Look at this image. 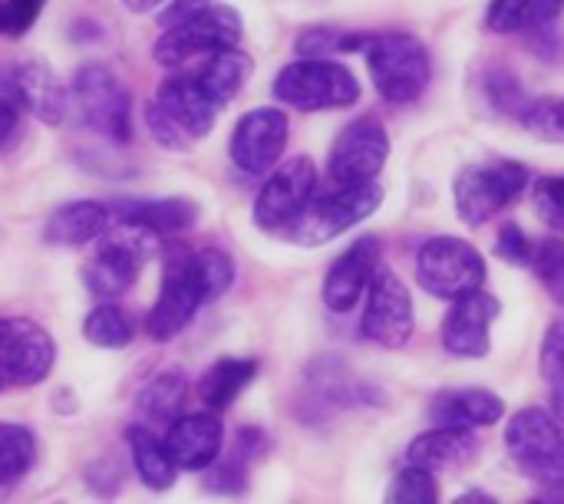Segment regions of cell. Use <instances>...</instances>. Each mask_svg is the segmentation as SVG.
I'll use <instances>...</instances> for the list:
<instances>
[{
	"instance_id": "19",
	"label": "cell",
	"mask_w": 564,
	"mask_h": 504,
	"mask_svg": "<svg viewBox=\"0 0 564 504\" xmlns=\"http://www.w3.org/2000/svg\"><path fill=\"white\" fill-rule=\"evenodd\" d=\"M165 449L175 462L178 472H205L225 446V429L218 423V416L208 413H192V416H178L169 429H165Z\"/></svg>"
},
{
	"instance_id": "4",
	"label": "cell",
	"mask_w": 564,
	"mask_h": 504,
	"mask_svg": "<svg viewBox=\"0 0 564 504\" xmlns=\"http://www.w3.org/2000/svg\"><path fill=\"white\" fill-rule=\"evenodd\" d=\"M155 244H159V234L139 224H129V221L109 224L99 234L96 254L83 267V284L99 300H112L126 294L135 284L139 271L145 267V261L155 254Z\"/></svg>"
},
{
	"instance_id": "2",
	"label": "cell",
	"mask_w": 564,
	"mask_h": 504,
	"mask_svg": "<svg viewBox=\"0 0 564 504\" xmlns=\"http://www.w3.org/2000/svg\"><path fill=\"white\" fill-rule=\"evenodd\" d=\"M274 99L297 112L347 109L360 99V79L330 56H301L274 76Z\"/></svg>"
},
{
	"instance_id": "24",
	"label": "cell",
	"mask_w": 564,
	"mask_h": 504,
	"mask_svg": "<svg viewBox=\"0 0 564 504\" xmlns=\"http://www.w3.org/2000/svg\"><path fill=\"white\" fill-rule=\"evenodd\" d=\"M119 221L139 224L152 234H182L198 221V205L192 198H135L109 205Z\"/></svg>"
},
{
	"instance_id": "42",
	"label": "cell",
	"mask_w": 564,
	"mask_h": 504,
	"mask_svg": "<svg viewBox=\"0 0 564 504\" xmlns=\"http://www.w3.org/2000/svg\"><path fill=\"white\" fill-rule=\"evenodd\" d=\"M496 254L502 258V261H509V264H519V267H525V264H532V254H535V248H532V241L525 238V231L519 228V224H502L499 228V238H496Z\"/></svg>"
},
{
	"instance_id": "12",
	"label": "cell",
	"mask_w": 564,
	"mask_h": 504,
	"mask_svg": "<svg viewBox=\"0 0 564 504\" xmlns=\"http://www.w3.org/2000/svg\"><path fill=\"white\" fill-rule=\"evenodd\" d=\"M205 304L202 284L195 277L192 267V251L175 248L165 261V274H162V291L155 307L149 310L145 330L155 343H169L175 340L198 314V307Z\"/></svg>"
},
{
	"instance_id": "47",
	"label": "cell",
	"mask_w": 564,
	"mask_h": 504,
	"mask_svg": "<svg viewBox=\"0 0 564 504\" xmlns=\"http://www.w3.org/2000/svg\"><path fill=\"white\" fill-rule=\"evenodd\" d=\"M456 504H496V498L489 495V492H479V489H469V492H463Z\"/></svg>"
},
{
	"instance_id": "5",
	"label": "cell",
	"mask_w": 564,
	"mask_h": 504,
	"mask_svg": "<svg viewBox=\"0 0 564 504\" xmlns=\"http://www.w3.org/2000/svg\"><path fill=\"white\" fill-rule=\"evenodd\" d=\"M383 205V185L364 182V185H337L327 195H314L301 218L284 231L291 244L297 248H321L344 231L367 221Z\"/></svg>"
},
{
	"instance_id": "7",
	"label": "cell",
	"mask_w": 564,
	"mask_h": 504,
	"mask_svg": "<svg viewBox=\"0 0 564 504\" xmlns=\"http://www.w3.org/2000/svg\"><path fill=\"white\" fill-rule=\"evenodd\" d=\"M525 185H529V168L519 162L499 158V162L469 165L456 175V188H453L456 215L469 228H482L486 221L502 215L512 201H519Z\"/></svg>"
},
{
	"instance_id": "46",
	"label": "cell",
	"mask_w": 564,
	"mask_h": 504,
	"mask_svg": "<svg viewBox=\"0 0 564 504\" xmlns=\"http://www.w3.org/2000/svg\"><path fill=\"white\" fill-rule=\"evenodd\" d=\"M17 119H20V116H17V102H10V99L0 92V142L17 129Z\"/></svg>"
},
{
	"instance_id": "1",
	"label": "cell",
	"mask_w": 564,
	"mask_h": 504,
	"mask_svg": "<svg viewBox=\"0 0 564 504\" xmlns=\"http://www.w3.org/2000/svg\"><path fill=\"white\" fill-rule=\"evenodd\" d=\"M506 452L512 465L542 492L564 489V426L545 409H519L506 429Z\"/></svg>"
},
{
	"instance_id": "26",
	"label": "cell",
	"mask_w": 564,
	"mask_h": 504,
	"mask_svg": "<svg viewBox=\"0 0 564 504\" xmlns=\"http://www.w3.org/2000/svg\"><path fill=\"white\" fill-rule=\"evenodd\" d=\"M126 439H129V452H132V465H135L139 482L149 492H169L178 479V469H175L165 442L155 436V429L145 423H135V426H129Z\"/></svg>"
},
{
	"instance_id": "25",
	"label": "cell",
	"mask_w": 564,
	"mask_h": 504,
	"mask_svg": "<svg viewBox=\"0 0 564 504\" xmlns=\"http://www.w3.org/2000/svg\"><path fill=\"white\" fill-rule=\"evenodd\" d=\"M251 73H254L251 56L241 53L238 46H225V50H215L205 56L202 69L195 73V83L212 96V102L228 106L245 89Z\"/></svg>"
},
{
	"instance_id": "23",
	"label": "cell",
	"mask_w": 564,
	"mask_h": 504,
	"mask_svg": "<svg viewBox=\"0 0 564 504\" xmlns=\"http://www.w3.org/2000/svg\"><path fill=\"white\" fill-rule=\"evenodd\" d=\"M506 413L502 396L489 390H446L433 399L430 419L436 426H456V429H486L496 426Z\"/></svg>"
},
{
	"instance_id": "17",
	"label": "cell",
	"mask_w": 564,
	"mask_h": 504,
	"mask_svg": "<svg viewBox=\"0 0 564 504\" xmlns=\"http://www.w3.org/2000/svg\"><path fill=\"white\" fill-rule=\"evenodd\" d=\"M0 92L46 125H59L69 106L63 83L36 59L0 66Z\"/></svg>"
},
{
	"instance_id": "37",
	"label": "cell",
	"mask_w": 564,
	"mask_h": 504,
	"mask_svg": "<svg viewBox=\"0 0 564 504\" xmlns=\"http://www.w3.org/2000/svg\"><path fill=\"white\" fill-rule=\"evenodd\" d=\"M532 267L539 284L549 291V297L564 307V241L562 238H545L535 254H532Z\"/></svg>"
},
{
	"instance_id": "39",
	"label": "cell",
	"mask_w": 564,
	"mask_h": 504,
	"mask_svg": "<svg viewBox=\"0 0 564 504\" xmlns=\"http://www.w3.org/2000/svg\"><path fill=\"white\" fill-rule=\"evenodd\" d=\"M532 20V0H492L486 7V26L499 36L525 30Z\"/></svg>"
},
{
	"instance_id": "28",
	"label": "cell",
	"mask_w": 564,
	"mask_h": 504,
	"mask_svg": "<svg viewBox=\"0 0 564 504\" xmlns=\"http://www.w3.org/2000/svg\"><path fill=\"white\" fill-rule=\"evenodd\" d=\"M185 396H188V386H185V376L178 370H165L159 373L155 380L145 383V390L139 393L135 406H139V416L145 426H172L182 409H185Z\"/></svg>"
},
{
	"instance_id": "45",
	"label": "cell",
	"mask_w": 564,
	"mask_h": 504,
	"mask_svg": "<svg viewBox=\"0 0 564 504\" xmlns=\"http://www.w3.org/2000/svg\"><path fill=\"white\" fill-rule=\"evenodd\" d=\"M564 0H532V30H552L562 17Z\"/></svg>"
},
{
	"instance_id": "13",
	"label": "cell",
	"mask_w": 564,
	"mask_h": 504,
	"mask_svg": "<svg viewBox=\"0 0 564 504\" xmlns=\"http://www.w3.org/2000/svg\"><path fill=\"white\" fill-rule=\"evenodd\" d=\"M53 360L56 343L40 324L26 317L0 320V386H36L50 376Z\"/></svg>"
},
{
	"instance_id": "10",
	"label": "cell",
	"mask_w": 564,
	"mask_h": 504,
	"mask_svg": "<svg viewBox=\"0 0 564 504\" xmlns=\"http://www.w3.org/2000/svg\"><path fill=\"white\" fill-rule=\"evenodd\" d=\"M413 330H416V314H413L410 287L390 267H377L367 284L360 333L377 347L403 350L413 340Z\"/></svg>"
},
{
	"instance_id": "27",
	"label": "cell",
	"mask_w": 564,
	"mask_h": 504,
	"mask_svg": "<svg viewBox=\"0 0 564 504\" xmlns=\"http://www.w3.org/2000/svg\"><path fill=\"white\" fill-rule=\"evenodd\" d=\"M258 376V363L254 360H241V357H225L218 363H212L202 380H198V399L212 409L221 413L228 409Z\"/></svg>"
},
{
	"instance_id": "30",
	"label": "cell",
	"mask_w": 564,
	"mask_h": 504,
	"mask_svg": "<svg viewBox=\"0 0 564 504\" xmlns=\"http://www.w3.org/2000/svg\"><path fill=\"white\" fill-rule=\"evenodd\" d=\"M83 337H86L93 347L122 350V347L132 343L135 324H132V317H129L119 304L102 300V304H96V307L86 314V320H83Z\"/></svg>"
},
{
	"instance_id": "16",
	"label": "cell",
	"mask_w": 564,
	"mask_h": 504,
	"mask_svg": "<svg viewBox=\"0 0 564 504\" xmlns=\"http://www.w3.org/2000/svg\"><path fill=\"white\" fill-rule=\"evenodd\" d=\"M496 317H499V300L482 287L456 297L443 320V350L456 360H486L492 350Z\"/></svg>"
},
{
	"instance_id": "22",
	"label": "cell",
	"mask_w": 564,
	"mask_h": 504,
	"mask_svg": "<svg viewBox=\"0 0 564 504\" xmlns=\"http://www.w3.org/2000/svg\"><path fill=\"white\" fill-rule=\"evenodd\" d=\"M112 224V211L102 201H66L59 205L43 228V241L53 248H79L99 241V234Z\"/></svg>"
},
{
	"instance_id": "15",
	"label": "cell",
	"mask_w": 564,
	"mask_h": 504,
	"mask_svg": "<svg viewBox=\"0 0 564 504\" xmlns=\"http://www.w3.org/2000/svg\"><path fill=\"white\" fill-rule=\"evenodd\" d=\"M288 132H291V122L274 106H258V109L245 112L238 119V125L231 132V145H228L235 168L245 175H268L278 165V158L284 155Z\"/></svg>"
},
{
	"instance_id": "44",
	"label": "cell",
	"mask_w": 564,
	"mask_h": 504,
	"mask_svg": "<svg viewBox=\"0 0 564 504\" xmlns=\"http://www.w3.org/2000/svg\"><path fill=\"white\" fill-rule=\"evenodd\" d=\"M218 0H165V7L159 10V26H175V23H185V20H195L202 17L208 7H215Z\"/></svg>"
},
{
	"instance_id": "41",
	"label": "cell",
	"mask_w": 564,
	"mask_h": 504,
	"mask_svg": "<svg viewBox=\"0 0 564 504\" xmlns=\"http://www.w3.org/2000/svg\"><path fill=\"white\" fill-rule=\"evenodd\" d=\"M43 7L46 0H0V36H23Z\"/></svg>"
},
{
	"instance_id": "33",
	"label": "cell",
	"mask_w": 564,
	"mask_h": 504,
	"mask_svg": "<svg viewBox=\"0 0 564 504\" xmlns=\"http://www.w3.org/2000/svg\"><path fill=\"white\" fill-rule=\"evenodd\" d=\"M367 36L364 33H347L337 26H307L301 30L294 50L297 56H337V53H364Z\"/></svg>"
},
{
	"instance_id": "3",
	"label": "cell",
	"mask_w": 564,
	"mask_h": 504,
	"mask_svg": "<svg viewBox=\"0 0 564 504\" xmlns=\"http://www.w3.org/2000/svg\"><path fill=\"white\" fill-rule=\"evenodd\" d=\"M370 79L387 102H413L426 92L433 79L430 50L413 33H377L364 46Z\"/></svg>"
},
{
	"instance_id": "38",
	"label": "cell",
	"mask_w": 564,
	"mask_h": 504,
	"mask_svg": "<svg viewBox=\"0 0 564 504\" xmlns=\"http://www.w3.org/2000/svg\"><path fill=\"white\" fill-rule=\"evenodd\" d=\"M486 99H489V106H492L496 112H502V116H509V119L519 122L532 96L522 92V86H519V79H516L512 73L496 69V73H489V79H486Z\"/></svg>"
},
{
	"instance_id": "35",
	"label": "cell",
	"mask_w": 564,
	"mask_h": 504,
	"mask_svg": "<svg viewBox=\"0 0 564 504\" xmlns=\"http://www.w3.org/2000/svg\"><path fill=\"white\" fill-rule=\"evenodd\" d=\"M390 504H436L440 502V482L436 472H426L420 465H406L387 489Z\"/></svg>"
},
{
	"instance_id": "48",
	"label": "cell",
	"mask_w": 564,
	"mask_h": 504,
	"mask_svg": "<svg viewBox=\"0 0 564 504\" xmlns=\"http://www.w3.org/2000/svg\"><path fill=\"white\" fill-rule=\"evenodd\" d=\"M132 13H145V10H152V7H159L162 0H122Z\"/></svg>"
},
{
	"instance_id": "43",
	"label": "cell",
	"mask_w": 564,
	"mask_h": 504,
	"mask_svg": "<svg viewBox=\"0 0 564 504\" xmlns=\"http://www.w3.org/2000/svg\"><path fill=\"white\" fill-rule=\"evenodd\" d=\"M145 122H149V132H152V139L162 145V149H169V152H182L185 149V132L155 106V102H149V109H145Z\"/></svg>"
},
{
	"instance_id": "11",
	"label": "cell",
	"mask_w": 564,
	"mask_h": 504,
	"mask_svg": "<svg viewBox=\"0 0 564 504\" xmlns=\"http://www.w3.org/2000/svg\"><path fill=\"white\" fill-rule=\"evenodd\" d=\"M317 191V168L307 155H294L268 172L254 198V224L268 234H284Z\"/></svg>"
},
{
	"instance_id": "8",
	"label": "cell",
	"mask_w": 564,
	"mask_h": 504,
	"mask_svg": "<svg viewBox=\"0 0 564 504\" xmlns=\"http://www.w3.org/2000/svg\"><path fill=\"white\" fill-rule=\"evenodd\" d=\"M241 33H245V23H241L238 10L218 0L202 17L165 26L152 46V56L159 66H182V63H192L195 56H208L215 50L238 46Z\"/></svg>"
},
{
	"instance_id": "40",
	"label": "cell",
	"mask_w": 564,
	"mask_h": 504,
	"mask_svg": "<svg viewBox=\"0 0 564 504\" xmlns=\"http://www.w3.org/2000/svg\"><path fill=\"white\" fill-rule=\"evenodd\" d=\"M535 205H539L542 221L552 231H562L564 234V175H545L535 185Z\"/></svg>"
},
{
	"instance_id": "29",
	"label": "cell",
	"mask_w": 564,
	"mask_h": 504,
	"mask_svg": "<svg viewBox=\"0 0 564 504\" xmlns=\"http://www.w3.org/2000/svg\"><path fill=\"white\" fill-rule=\"evenodd\" d=\"M261 452V436L258 429H245L241 439L235 442L231 456H218L205 472V489L208 492H221V495H238L248 485V465L254 462V456Z\"/></svg>"
},
{
	"instance_id": "20",
	"label": "cell",
	"mask_w": 564,
	"mask_h": 504,
	"mask_svg": "<svg viewBox=\"0 0 564 504\" xmlns=\"http://www.w3.org/2000/svg\"><path fill=\"white\" fill-rule=\"evenodd\" d=\"M155 106L188 135V139H205L215 129L218 119V102H212V96L195 83V76H169L159 92H155Z\"/></svg>"
},
{
	"instance_id": "34",
	"label": "cell",
	"mask_w": 564,
	"mask_h": 504,
	"mask_svg": "<svg viewBox=\"0 0 564 504\" xmlns=\"http://www.w3.org/2000/svg\"><path fill=\"white\" fill-rule=\"evenodd\" d=\"M192 267H195V277L202 284V294H205V304H215L231 284H235V264L225 251L218 248H202V251H192Z\"/></svg>"
},
{
	"instance_id": "18",
	"label": "cell",
	"mask_w": 564,
	"mask_h": 504,
	"mask_svg": "<svg viewBox=\"0 0 564 504\" xmlns=\"http://www.w3.org/2000/svg\"><path fill=\"white\" fill-rule=\"evenodd\" d=\"M377 267H380V238L377 234L357 238L327 267V277H324V287H321V297H324L327 310H334V314L354 310L357 300L367 294V284H370Z\"/></svg>"
},
{
	"instance_id": "21",
	"label": "cell",
	"mask_w": 564,
	"mask_h": 504,
	"mask_svg": "<svg viewBox=\"0 0 564 504\" xmlns=\"http://www.w3.org/2000/svg\"><path fill=\"white\" fill-rule=\"evenodd\" d=\"M479 452V442L473 429H456V426H436L423 436H416L406 449V465H420L426 472H446L473 462Z\"/></svg>"
},
{
	"instance_id": "31",
	"label": "cell",
	"mask_w": 564,
	"mask_h": 504,
	"mask_svg": "<svg viewBox=\"0 0 564 504\" xmlns=\"http://www.w3.org/2000/svg\"><path fill=\"white\" fill-rule=\"evenodd\" d=\"M36 462V439L20 423H0V489L17 485Z\"/></svg>"
},
{
	"instance_id": "32",
	"label": "cell",
	"mask_w": 564,
	"mask_h": 504,
	"mask_svg": "<svg viewBox=\"0 0 564 504\" xmlns=\"http://www.w3.org/2000/svg\"><path fill=\"white\" fill-rule=\"evenodd\" d=\"M539 370L542 380L549 383V399H552V416L564 426V320H555L542 340L539 353Z\"/></svg>"
},
{
	"instance_id": "36",
	"label": "cell",
	"mask_w": 564,
	"mask_h": 504,
	"mask_svg": "<svg viewBox=\"0 0 564 504\" xmlns=\"http://www.w3.org/2000/svg\"><path fill=\"white\" fill-rule=\"evenodd\" d=\"M532 135L545 142H564V96H542L529 99L522 119H519Z\"/></svg>"
},
{
	"instance_id": "14",
	"label": "cell",
	"mask_w": 564,
	"mask_h": 504,
	"mask_svg": "<svg viewBox=\"0 0 564 504\" xmlns=\"http://www.w3.org/2000/svg\"><path fill=\"white\" fill-rule=\"evenodd\" d=\"M387 158H390V135L383 122L364 116L344 125V132L337 135L327 155V172L334 185H364V182H377Z\"/></svg>"
},
{
	"instance_id": "6",
	"label": "cell",
	"mask_w": 564,
	"mask_h": 504,
	"mask_svg": "<svg viewBox=\"0 0 564 504\" xmlns=\"http://www.w3.org/2000/svg\"><path fill=\"white\" fill-rule=\"evenodd\" d=\"M416 281L436 300H456L486 284V258L463 238L440 234L416 251Z\"/></svg>"
},
{
	"instance_id": "9",
	"label": "cell",
	"mask_w": 564,
	"mask_h": 504,
	"mask_svg": "<svg viewBox=\"0 0 564 504\" xmlns=\"http://www.w3.org/2000/svg\"><path fill=\"white\" fill-rule=\"evenodd\" d=\"M73 96L79 106L83 122L109 139V142H129L132 135V99L126 83L102 63H86L73 79Z\"/></svg>"
}]
</instances>
